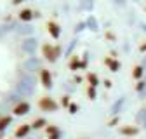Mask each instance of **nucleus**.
<instances>
[{"mask_svg": "<svg viewBox=\"0 0 146 139\" xmlns=\"http://www.w3.org/2000/svg\"><path fill=\"white\" fill-rule=\"evenodd\" d=\"M42 56L49 63H56L58 58L61 56V47L59 45H52V44H44L42 45Z\"/></svg>", "mask_w": 146, "mask_h": 139, "instance_id": "obj_1", "label": "nucleus"}, {"mask_svg": "<svg viewBox=\"0 0 146 139\" xmlns=\"http://www.w3.org/2000/svg\"><path fill=\"white\" fill-rule=\"evenodd\" d=\"M38 108H40L42 111L52 113V111L58 110V103L54 101L52 97H49V96H44V97H40V101H38Z\"/></svg>", "mask_w": 146, "mask_h": 139, "instance_id": "obj_2", "label": "nucleus"}, {"mask_svg": "<svg viewBox=\"0 0 146 139\" xmlns=\"http://www.w3.org/2000/svg\"><path fill=\"white\" fill-rule=\"evenodd\" d=\"M47 31H49V35L52 38H59V35H61V28H59V24L56 23V21H47Z\"/></svg>", "mask_w": 146, "mask_h": 139, "instance_id": "obj_3", "label": "nucleus"}, {"mask_svg": "<svg viewBox=\"0 0 146 139\" xmlns=\"http://www.w3.org/2000/svg\"><path fill=\"white\" fill-rule=\"evenodd\" d=\"M30 111V103H26V101H21V103H17L16 106H14V110H12V113L14 115H26Z\"/></svg>", "mask_w": 146, "mask_h": 139, "instance_id": "obj_4", "label": "nucleus"}, {"mask_svg": "<svg viewBox=\"0 0 146 139\" xmlns=\"http://www.w3.org/2000/svg\"><path fill=\"white\" fill-rule=\"evenodd\" d=\"M40 82H42V85L45 87V89H49V87L52 85V75H50V71L49 70H40Z\"/></svg>", "mask_w": 146, "mask_h": 139, "instance_id": "obj_5", "label": "nucleus"}, {"mask_svg": "<svg viewBox=\"0 0 146 139\" xmlns=\"http://www.w3.org/2000/svg\"><path fill=\"white\" fill-rule=\"evenodd\" d=\"M85 64H87L85 59L80 61L78 56H71V59H70V63H68V66H70L71 71H77V70H80V68H85Z\"/></svg>", "mask_w": 146, "mask_h": 139, "instance_id": "obj_6", "label": "nucleus"}, {"mask_svg": "<svg viewBox=\"0 0 146 139\" xmlns=\"http://www.w3.org/2000/svg\"><path fill=\"white\" fill-rule=\"evenodd\" d=\"M104 64L110 68V71H118L120 70V63L115 58H104Z\"/></svg>", "mask_w": 146, "mask_h": 139, "instance_id": "obj_7", "label": "nucleus"}, {"mask_svg": "<svg viewBox=\"0 0 146 139\" xmlns=\"http://www.w3.org/2000/svg\"><path fill=\"white\" fill-rule=\"evenodd\" d=\"M30 129H31V125H30V124H23V125H19V127L16 129L14 136H16V137H25V136H28Z\"/></svg>", "mask_w": 146, "mask_h": 139, "instance_id": "obj_8", "label": "nucleus"}, {"mask_svg": "<svg viewBox=\"0 0 146 139\" xmlns=\"http://www.w3.org/2000/svg\"><path fill=\"white\" fill-rule=\"evenodd\" d=\"M47 137L49 139H59V129L56 125H47Z\"/></svg>", "mask_w": 146, "mask_h": 139, "instance_id": "obj_9", "label": "nucleus"}, {"mask_svg": "<svg viewBox=\"0 0 146 139\" xmlns=\"http://www.w3.org/2000/svg\"><path fill=\"white\" fill-rule=\"evenodd\" d=\"M137 132H139V129L132 127V125H125V127L120 129V134H123V136H136Z\"/></svg>", "mask_w": 146, "mask_h": 139, "instance_id": "obj_10", "label": "nucleus"}, {"mask_svg": "<svg viewBox=\"0 0 146 139\" xmlns=\"http://www.w3.org/2000/svg\"><path fill=\"white\" fill-rule=\"evenodd\" d=\"M35 17V14H33V11H30V9H23L21 12H19V19L21 21H31Z\"/></svg>", "mask_w": 146, "mask_h": 139, "instance_id": "obj_11", "label": "nucleus"}, {"mask_svg": "<svg viewBox=\"0 0 146 139\" xmlns=\"http://www.w3.org/2000/svg\"><path fill=\"white\" fill-rule=\"evenodd\" d=\"M85 78H87V82H89V87H96V85L99 83V78H98L96 73H90V71H89Z\"/></svg>", "mask_w": 146, "mask_h": 139, "instance_id": "obj_12", "label": "nucleus"}, {"mask_svg": "<svg viewBox=\"0 0 146 139\" xmlns=\"http://www.w3.org/2000/svg\"><path fill=\"white\" fill-rule=\"evenodd\" d=\"M9 124H11V116H7V115H5V116H0V136H2V130H4Z\"/></svg>", "mask_w": 146, "mask_h": 139, "instance_id": "obj_13", "label": "nucleus"}, {"mask_svg": "<svg viewBox=\"0 0 146 139\" xmlns=\"http://www.w3.org/2000/svg\"><path fill=\"white\" fill-rule=\"evenodd\" d=\"M143 77V66H134V70H132V78H136V80H139Z\"/></svg>", "mask_w": 146, "mask_h": 139, "instance_id": "obj_14", "label": "nucleus"}, {"mask_svg": "<svg viewBox=\"0 0 146 139\" xmlns=\"http://www.w3.org/2000/svg\"><path fill=\"white\" fill-rule=\"evenodd\" d=\"M44 125H45V120H44V118H35V120H33V124H31L33 129H42Z\"/></svg>", "mask_w": 146, "mask_h": 139, "instance_id": "obj_15", "label": "nucleus"}, {"mask_svg": "<svg viewBox=\"0 0 146 139\" xmlns=\"http://www.w3.org/2000/svg\"><path fill=\"white\" fill-rule=\"evenodd\" d=\"M87 96L90 99H94L96 97V87H89V89H87Z\"/></svg>", "mask_w": 146, "mask_h": 139, "instance_id": "obj_16", "label": "nucleus"}, {"mask_svg": "<svg viewBox=\"0 0 146 139\" xmlns=\"http://www.w3.org/2000/svg\"><path fill=\"white\" fill-rule=\"evenodd\" d=\"M70 104H71V103H70V97H68V96H63V97H61V106H70Z\"/></svg>", "mask_w": 146, "mask_h": 139, "instance_id": "obj_17", "label": "nucleus"}, {"mask_svg": "<svg viewBox=\"0 0 146 139\" xmlns=\"http://www.w3.org/2000/svg\"><path fill=\"white\" fill-rule=\"evenodd\" d=\"M68 110H70V113H77V110H78V106H77V104H75V103H71V104H70V106H68Z\"/></svg>", "mask_w": 146, "mask_h": 139, "instance_id": "obj_18", "label": "nucleus"}, {"mask_svg": "<svg viewBox=\"0 0 146 139\" xmlns=\"http://www.w3.org/2000/svg\"><path fill=\"white\" fill-rule=\"evenodd\" d=\"M143 87H144V83H143V82H137V85H136V91H143Z\"/></svg>", "mask_w": 146, "mask_h": 139, "instance_id": "obj_19", "label": "nucleus"}, {"mask_svg": "<svg viewBox=\"0 0 146 139\" xmlns=\"http://www.w3.org/2000/svg\"><path fill=\"white\" fill-rule=\"evenodd\" d=\"M139 49H141V52H144V50H146V44H143V45H141Z\"/></svg>", "mask_w": 146, "mask_h": 139, "instance_id": "obj_20", "label": "nucleus"}, {"mask_svg": "<svg viewBox=\"0 0 146 139\" xmlns=\"http://www.w3.org/2000/svg\"><path fill=\"white\" fill-rule=\"evenodd\" d=\"M19 2H25V0H12V4H19Z\"/></svg>", "mask_w": 146, "mask_h": 139, "instance_id": "obj_21", "label": "nucleus"}]
</instances>
